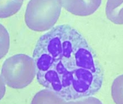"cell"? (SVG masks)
<instances>
[{
  "label": "cell",
  "instance_id": "cell-1",
  "mask_svg": "<svg viewBox=\"0 0 123 104\" xmlns=\"http://www.w3.org/2000/svg\"><path fill=\"white\" fill-rule=\"evenodd\" d=\"M32 58L38 82L66 102L93 96L102 87L104 72L97 55L69 25L56 26L42 35Z\"/></svg>",
  "mask_w": 123,
  "mask_h": 104
},
{
  "label": "cell",
  "instance_id": "cell-7",
  "mask_svg": "<svg viewBox=\"0 0 123 104\" xmlns=\"http://www.w3.org/2000/svg\"><path fill=\"white\" fill-rule=\"evenodd\" d=\"M23 3V0H1L0 18L8 17L17 13Z\"/></svg>",
  "mask_w": 123,
  "mask_h": 104
},
{
  "label": "cell",
  "instance_id": "cell-9",
  "mask_svg": "<svg viewBox=\"0 0 123 104\" xmlns=\"http://www.w3.org/2000/svg\"><path fill=\"white\" fill-rule=\"evenodd\" d=\"M10 37L6 29L0 25V58H2L7 53L9 48Z\"/></svg>",
  "mask_w": 123,
  "mask_h": 104
},
{
  "label": "cell",
  "instance_id": "cell-8",
  "mask_svg": "<svg viewBox=\"0 0 123 104\" xmlns=\"http://www.w3.org/2000/svg\"><path fill=\"white\" fill-rule=\"evenodd\" d=\"M119 76L114 80L112 88V95L114 101L117 104L123 103V77Z\"/></svg>",
  "mask_w": 123,
  "mask_h": 104
},
{
  "label": "cell",
  "instance_id": "cell-2",
  "mask_svg": "<svg viewBox=\"0 0 123 104\" xmlns=\"http://www.w3.org/2000/svg\"><path fill=\"white\" fill-rule=\"evenodd\" d=\"M36 76L33 58L23 54L15 55L6 59L2 67L1 78L10 87L21 89L31 83Z\"/></svg>",
  "mask_w": 123,
  "mask_h": 104
},
{
  "label": "cell",
  "instance_id": "cell-10",
  "mask_svg": "<svg viewBox=\"0 0 123 104\" xmlns=\"http://www.w3.org/2000/svg\"><path fill=\"white\" fill-rule=\"evenodd\" d=\"M6 84L2 79L1 78V90H0V98H2L4 97L5 92V86Z\"/></svg>",
  "mask_w": 123,
  "mask_h": 104
},
{
  "label": "cell",
  "instance_id": "cell-5",
  "mask_svg": "<svg viewBox=\"0 0 123 104\" xmlns=\"http://www.w3.org/2000/svg\"><path fill=\"white\" fill-rule=\"evenodd\" d=\"M123 1L109 0L106 6V14L109 19L117 24L123 23Z\"/></svg>",
  "mask_w": 123,
  "mask_h": 104
},
{
  "label": "cell",
  "instance_id": "cell-6",
  "mask_svg": "<svg viewBox=\"0 0 123 104\" xmlns=\"http://www.w3.org/2000/svg\"><path fill=\"white\" fill-rule=\"evenodd\" d=\"M65 102L55 92L47 89L37 93L33 98L32 103H64Z\"/></svg>",
  "mask_w": 123,
  "mask_h": 104
},
{
  "label": "cell",
  "instance_id": "cell-4",
  "mask_svg": "<svg viewBox=\"0 0 123 104\" xmlns=\"http://www.w3.org/2000/svg\"><path fill=\"white\" fill-rule=\"evenodd\" d=\"M62 7L69 12L79 16L92 14L101 4V0H60Z\"/></svg>",
  "mask_w": 123,
  "mask_h": 104
},
{
  "label": "cell",
  "instance_id": "cell-3",
  "mask_svg": "<svg viewBox=\"0 0 123 104\" xmlns=\"http://www.w3.org/2000/svg\"><path fill=\"white\" fill-rule=\"evenodd\" d=\"M62 7L60 0H31L26 10V24L35 31L49 30L59 18Z\"/></svg>",
  "mask_w": 123,
  "mask_h": 104
}]
</instances>
